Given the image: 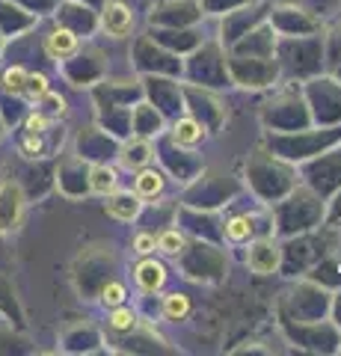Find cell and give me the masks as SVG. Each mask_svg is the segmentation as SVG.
<instances>
[{
	"label": "cell",
	"mask_w": 341,
	"mask_h": 356,
	"mask_svg": "<svg viewBox=\"0 0 341 356\" xmlns=\"http://www.w3.org/2000/svg\"><path fill=\"white\" fill-rule=\"evenodd\" d=\"M282 232H306L324 217V199L312 191H291V196L276 208Z\"/></svg>",
	"instance_id": "6da1fadb"
},
{
	"label": "cell",
	"mask_w": 341,
	"mask_h": 356,
	"mask_svg": "<svg viewBox=\"0 0 341 356\" xmlns=\"http://www.w3.org/2000/svg\"><path fill=\"white\" fill-rule=\"evenodd\" d=\"M175 259L184 261V276H190V280H199V282H214L226 270L223 252H219L217 247H211V243H205V241L184 243V250L175 255Z\"/></svg>",
	"instance_id": "7a4b0ae2"
},
{
	"label": "cell",
	"mask_w": 341,
	"mask_h": 356,
	"mask_svg": "<svg viewBox=\"0 0 341 356\" xmlns=\"http://www.w3.org/2000/svg\"><path fill=\"white\" fill-rule=\"evenodd\" d=\"M276 74H279V63L273 57H247V54L226 57V77H232L238 86L261 89L276 81Z\"/></svg>",
	"instance_id": "3957f363"
},
{
	"label": "cell",
	"mask_w": 341,
	"mask_h": 356,
	"mask_svg": "<svg viewBox=\"0 0 341 356\" xmlns=\"http://www.w3.org/2000/svg\"><path fill=\"white\" fill-rule=\"evenodd\" d=\"M267 24L282 39H300V36L306 39L321 33V18H315L309 9H300V6H276L270 13Z\"/></svg>",
	"instance_id": "277c9868"
},
{
	"label": "cell",
	"mask_w": 341,
	"mask_h": 356,
	"mask_svg": "<svg viewBox=\"0 0 341 356\" xmlns=\"http://www.w3.org/2000/svg\"><path fill=\"white\" fill-rule=\"evenodd\" d=\"M247 264H249V270L258 273V276L276 273L279 264H282V243L273 238V235L252 238L249 241V250H247Z\"/></svg>",
	"instance_id": "5b68a950"
},
{
	"label": "cell",
	"mask_w": 341,
	"mask_h": 356,
	"mask_svg": "<svg viewBox=\"0 0 341 356\" xmlns=\"http://www.w3.org/2000/svg\"><path fill=\"white\" fill-rule=\"evenodd\" d=\"M309 95V104L324 102V110L315 113V122H341V83L338 81H326V77H317L306 89Z\"/></svg>",
	"instance_id": "8992f818"
},
{
	"label": "cell",
	"mask_w": 341,
	"mask_h": 356,
	"mask_svg": "<svg viewBox=\"0 0 341 356\" xmlns=\"http://www.w3.org/2000/svg\"><path fill=\"white\" fill-rule=\"evenodd\" d=\"M101 30L110 39H128L134 33V13L122 0H110L101 13Z\"/></svg>",
	"instance_id": "52a82bcc"
},
{
	"label": "cell",
	"mask_w": 341,
	"mask_h": 356,
	"mask_svg": "<svg viewBox=\"0 0 341 356\" xmlns=\"http://www.w3.org/2000/svg\"><path fill=\"white\" fill-rule=\"evenodd\" d=\"M21 214H24V193L21 187L13 181L0 184V232H9L21 222Z\"/></svg>",
	"instance_id": "ba28073f"
},
{
	"label": "cell",
	"mask_w": 341,
	"mask_h": 356,
	"mask_svg": "<svg viewBox=\"0 0 341 356\" xmlns=\"http://www.w3.org/2000/svg\"><path fill=\"white\" fill-rule=\"evenodd\" d=\"M155 161V146L149 137H131L122 149H119V166L128 172H137L142 166H151Z\"/></svg>",
	"instance_id": "9c48e42d"
},
{
	"label": "cell",
	"mask_w": 341,
	"mask_h": 356,
	"mask_svg": "<svg viewBox=\"0 0 341 356\" xmlns=\"http://www.w3.org/2000/svg\"><path fill=\"white\" fill-rule=\"evenodd\" d=\"M312 184L317 193L338 191L341 187V152L324 154L317 163H312Z\"/></svg>",
	"instance_id": "30bf717a"
},
{
	"label": "cell",
	"mask_w": 341,
	"mask_h": 356,
	"mask_svg": "<svg viewBox=\"0 0 341 356\" xmlns=\"http://www.w3.org/2000/svg\"><path fill=\"white\" fill-rule=\"evenodd\" d=\"M104 211H107V214L113 217V220H119V222H131V220L140 217L142 199H140L134 191H113V193H107Z\"/></svg>",
	"instance_id": "8fae6325"
},
{
	"label": "cell",
	"mask_w": 341,
	"mask_h": 356,
	"mask_svg": "<svg viewBox=\"0 0 341 356\" xmlns=\"http://www.w3.org/2000/svg\"><path fill=\"white\" fill-rule=\"evenodd\" d=\"M205 137H208V128L202 125L199 119H193L190 113L175 119V125H172V143L178 149H196Z\"/></svg>",
	"instance_id": "7c38bea8"
},
{
	"label": "cell",
	"mask_w": 341,
	"mask_h": 356,
	"mask_svg": "<svg viewBox=\"0 0 341 356\" xmlns=\"http://www.w3.org/2000/svg\"><path fill=\"white\" fill-rule=\"evenodd\" d=\"M163 128V113L155 110L151 104H137L134 113H131V134L134 137H158Z\"/></svg>",
	"instance_id": "4fadbf2b"
},
{
	"label": "cell",
	"mask_w": 341,
	"mask_h": 356,
	"mask_svg": "<svg viewBox=\"0 0 341 356\" xmlns=\"http://www.w3.org/2000/svg\"><path fill=\"white\" fill-rule=\"evenodd\" d=\"M78 51H81V39L74 36L72 30L57 27V30H51L48 36H45V54H48L51 60H69Z\"/></svg>",
	"instance_id": "5bb4252c"
},
{
	"label": "cell",
	"mask_w": 341,
	"mask_h": 356,
	"mask_svg": "<svg viewBox=\"0 0 341 356\" xmlns=\"http://www.w3.org/2000/svg\"><path fill=\"white\" fill-rule=\"evenodd\" d=\"M163 187H167V175H163L160 170H155V166H142V170H137L134 193L140 199H158L163 193Z\"/></svg>",
	"instance_id": "9a60e30c"
},
{
	"label": "cell",
	"mask_w": 341,
	"mask_h": 356,
	"mask_svg": "<svg viewBox=\"0 0 341 356\" xmlns=\"http://www.w3.org/2000/svg\"><path fill=\"white\" fill-rule=\"evenodd\" d=\"M134 276H137V285L142 288V291L155 294V291H160V288H163V282H167V267H163L160 261H155V259H142L137 264Z\"/></svg>",
	"instance_id": "2e32d148"
},
{
	"label": "cell",
	"mask_w": 341,
	"mask_h": 356,
	"mask_svg": "<svg viewBox=\"0 0 341 356\" xmlns=\"http://www.w3.org/2000/svg\"><path fill=\"white\" fill-rule=\"evenodd\" d=\"M256 232H258V226H256V217L252 214H235L223 222V238L228 243H247L256 238Z\"/></svg>",
	"instance_id": "e0dca14e"
},
{
	"label": "cell",
	"mask_w": 341,
	"mask_h": 356,
	"mask_svg": "<svg viewBox=\"0 0 341 356\" xmlns=\"http://www.w3.org/2000/svg\"><path fill=\"white\" fill-rule=\"evenodd\" d=\"M86 184H90L92 193L107 196V193H113L116 187H119V175H116L113 166H107V163H92V166H90V175H86Z\"/></svg>",
	"instance_id": "ac0fdd59"
},
{
	"label": "cell",
	"mask_w": 341,
	"mask_h": 356,
	"mask_svg": "<svg viewBox=\"0 0 341 356\" xmlns=\"http://www.w3.org/2000/svg\"><path fill=\"white\" fill-rule=\"evenodd\" d=\"M160 315L167 321H184L187 315H190V297L181 294V291L167 294L163 303H160Z\"/></svg>",
	"instance_id": "d6986e66"
},
{
	"label": "cell",
	"mask_w": 341,
	"mask_h": 356,
	"mask_svg": "<svg viewBox=\"0 0 341 356\" xmlns=\"http://www.w3.org/2000/svg\"><path fill=\"white\" fill-rule=\"evenodd\" d=\"M110 330L113 332H134V330H140V318H137V312L134 309H128L125 303L122 306H116L113 312H110Z\"/></svg>",
	"instance_id": "ffe728a7"
},
{
	"label": "cell",
	"mask_w": 341,
	"mask_h": 356,
	"mask_svg": "<svg viewBox=\"0 0 341 356\" xmlns=\"http://www.w3.org/2000/svg\"><path fill=\"white\" fill-rule=\"evenodd\" d=\"M184 243H187V238L178 229H163V232H158V247L155 250H160L163 255H172L175 259V255L184 250Z\"/></svg>",
	"instance_id": "44dd1931"
},
{
	"label": "cell",
	"mask_w": 341,
	"mask_h": 356,
	"mask_svg": "<svg viewBox=\"0 0 341 356\" xmlns=\"http://www.w3.org/2000/svg\"><path fill=\"white\" fill-rule=\"evenodd\" d=\"M24 83H27V69H24V65H13V69L3 72V86H6V92L24 95Z\"/></svg>",
	"instance_id": "7402d4cb"
},
{
	"label": "cell",
	"mask_w": 341,
	"mask_h": 356,
	"mask_svg": "<svg viewBox=\"0 0 341 356\" xmlns=\"http://www.w3.org/2000/svg\"><path fill=\"white\" fill-rule=\"evenodd\" d=\"M125 300H128V291H125V285H122V282H107V285L101 288V303H104L107 309L122 306Z\"/></svg>",
	"instance_id": "603a6c76"
},
{
	"label": "cell",
	"mask_w": 341,
	"mask_h": 356,
	"mask_svg": "<svg viewBox=\"0 0 341 356\" xmlns=\"http://www.w3.org/2000/svg\"><path fill=\"white\" fill-rule=\"evenodd\" d=\"M48 77L45 74H30L27 72V83H24V95L30 98V102H39V98L42 95H45L48 92Z\"/></svg>",
	"instance_id": "cb8c5ba5"
},
{
	"label": "cell",
	"mask_w": 341,
	"mask_h": 356,
	"mask_svg": "<svg viewBox=\"0 0 341 356\" xmlns=\"http://www.w3.org/2000/svg\"><path fill=\"white\" fill-rule=\"evenodd\" d=\"M155 247H158V235H155V232H137V235H134V250L140 255H151V252H155Z\"/></svg>",
	"instance_id": "d4e9b609"
},
{
	"label": "cell",
	"mask_w": 341,
	"mask_h": 356,
	"mask_svg": "<svg viewBox=\"0 0 341 356\" xmlns=\"http://www.w3.org/2000/svg\"><path fill=\"white\" fill-rule=\"evenodd\" d=\"M48 125H51V119H48V116L39 110V113H30V116H27V122H24V131H27V134H39V137H42V134L48 131Z\"/></svg>",
	"instance_id": "484cf974"
},
{
	"label": "cell",
	"mask_w": 341,
	"mask_h": 356,
	"mask_svg": "<svg viewBox=\"0 0 341 356\" xmlns=\"http://www.w3.org/2000/svg\"><path fill=\"white\" fill-rule=\"evenodd\" d=\"M21 149H24L27 158H36V154L42 152V137H39V134H27L24 143H21Z\"/></svg>",
	"instance_id": "4316f807"
},
{
	"label": "cell",
	"mask_w": 341,
	"mask_h": 356,
	"mask_svg": "<svg viewBox=\"0 0 341 356\" xmlns=\"http://www.w3.org/2000/svg\"><path fill=\"white\" fill-rule=\"evenodd\" d=\"M333 318H335V330H338V336H341V291L335 294V300H333Z\"/></svg>",
	"instance_id": "83f0119b"
}]
</instances>
